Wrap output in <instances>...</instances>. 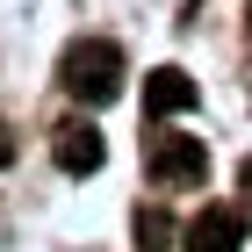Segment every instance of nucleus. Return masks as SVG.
Listing matches in <instances>:
<instances>
[{
  "label": "nucleus",
  "mask_w": 252,
  "mask_h": 252,
  "mask_svg": "<svg viewBox=\"0 0 252 252\" xmlns=\"http://www.w3.org/2000/svg\"><path fill=\"white\" fill-rule=\"evenodd\" d=\"M238 180H245V194H252V158H245V166H238Z\"/></svg>",
  "instance_id": "8"
},
{
  "label": "nucleus",
  "mask_w": 252,
  "mask_h": 252,
  "mask_svg": "<svg viewBox=\"0 0 252 252\" xmlns=\"http://www.w3.org/2000/svg\"><path fill=\"white\" fill-rule=\"evenodd\" d=\"M144 166H152L158 188H202L209 180V144L202 137H180V130H158L144 144Z\"/></svg>",
  "instance_id": "2"
},
{
  "label": "nucleus",
  "mask_w": 252,
  "mask_h": 252,
  "mask_svg": "<svg viewBox=\"0 0 252 252\" xmlns=\"http://www.w3.org/2000/svg\"><path fill=\"white\" fill-rule=\"evenodd\" d=\"M245 43H252V7H245Z\"/></svg>",
  "instance_id": "9"
},
{
  "label": "nucleus",
  "mask_w": 252,
  "mask_h": 252,
  "mask_svg": "<svg viewBox=\"0 0 252 252\" xmlns=\"http://www.w3.org/2000/svg\"><path fill=\"white\" fill-rule=\"evenodd\" d=\"M0 166H15V137H7V123H0Z\"/></svg>",
  "instance_id": "7"
},
{
  "label": "nucleus",
  "mask_w": 252,
  "mask_h": 252,
  "mask_svg": "<svg viewBox=\"0 0 252 252\" xmlns=\"http://www.w3.org/2000/svg\"><path fill=\"white\" fill-rule=\"evenodd\" d=\"M123 51L108 36H79V43H65V58H58V87L79 101V108H108V101L123 94Z\"/></svg>",
  "instance_id": "1"
},
{
  "label": "nucleus",
  "mask_w": 252,
  "mask_h": 252,
  "mask_svg": "<svg viewBox=\"0 0 252 252\" xmlns=\"http://www.w3.org/2000/svg\"><path fill=\"white\" fill-rule=\"evenodd\" d=\"M130 231H137V252H173V216L158 209V202H152V209H137Z\"/></svg>",
  "instance_id": "6"
},
{
  "label": "nucleus",
  "mask_w": 252,
  "mask_h": 252,
  "mask_svg": "<svg viewBox=\"0 0 252 252\" xmlns=\"http://www.w3.org/2000/svg\"><path fill=\"white\" fill-rule=\"evenodd\" d=\"M180 252H245V209L238 202H209L180 231Z\"/></svg>",
  "instance_id": "3"
},
{
  "label": "nucleus",
  "mask_w": 252,
  "mask_h": 252,
  "mask_svg": "<svg viewBox=\"0 0 252 252\" xmlns=\"http://www.w3.org/2000/svg\"><path fill=\"white\" fill-rule=\"evenodd\" d=\"M51 152H58V166H65V173H94L101 158H108V144H101V130H94V123H65Z\"/></svg>",
  "instance_id": "5"
},
{
  "label": "nucleus",
  "mask_w": 252,
  "mask_h": 252,
  "mask_svg": "<svg viewBox=\"0 0 252 252\" xmlns=\"http://www.w3.org/2000/svg\"><path fill=\"white\" fill-rule=\"evenodd\" d=\"M180 108H194V79L180 65H158L144 79V116H180Z\"/></svg>",
  "instance_id": "4"
}]
</instances>
